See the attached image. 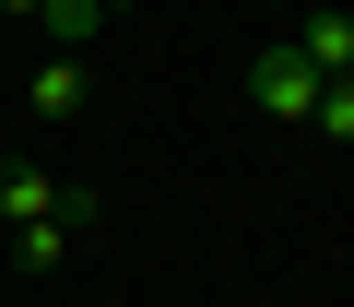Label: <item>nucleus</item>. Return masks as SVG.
Returning a JSON list of instances; mask_svg holds the SVG:
<instances>
[{"instance_id":"obj_2","label":"nucleus","mask_w":354,"mask_h":307,"mask_svg":"<svg viewBox=\"0 0 354 307\" xmlns=\"http://www.w3.org/2000/svg\"><path fill=\"white\" fill-rule=\"evenodd\" d=\"M83 95H95L83 48H48V59L24 71V118H48V130H71V118H83Z\"/></svg>"},{"instance_id":"obj_7","label":"nucleus","mask_w":354,"mask_h":307,"mask_svg":"<svg viewBox=\"0 0 354 307\" xmlns=\"http://www.w3.org/2000/svg\"><path fill=\"white\" fill-rule=\"evenodd\" d=\"M0 12H12V24H48V0H0Z\"/></svg>"},{"instance_id":"obj_3","label":"nucleus","mask_w":354,"mask_h":307,"mask_svg":"<svg viewBox=\"0 0 354 307\" xmlns=\"http://www.w3.org/2000/svg\"><path fill=\"white\" fill-rule=\"evenodd\" d=\"M71 189L48 178V166H24V154H0V225H36V213H59Z\"/></svg>"},{"instance_id":"obj_1","label":"nucleus","mask_w":354,"mask_h":307,"mask_svg":"<svg viewBox=\"0 0 354 307\" xmlns=\"http://www.w3.org/2000/svg\"><path fill=\"white\" fill-rule=\"evenodd\" d=\"M248 106H260L272 130H307V106H319V71H307V48H295V36L248 48Z\"/></svg>"},{"instance_id":"obj_4","label":"nucleus","mask_w":354,"mask_h":307,"mask_svg":"<svg viewBox=\"0 0 354 307\" xmlns=\"http://www.w3.org/2000/svg\"><path fill=\"white\" fill-rule=\"evenodd\" d=\"M295 48H307V71H319V83H354V12H307V36H295Z\"/></svg>"},{"instance_id":"obj_6","label":"nucleus","mask_w":354,"mask_h":307,"mask_svg":"<svg viewBox=\"0 0 354 307\" xmlns=\"http://www.w3.org/2000/svg\"><path fill=\"white\" fill-rule=\"evenodd\" d=\"M307 130H319V142H354V83H319V106H307Z\"/></svg>"},{"instance_id":"obj_5","label":"nucleus","mask_w":354,"mask_h":307,"mask_svg":"<svg viewBox=\"0 0 354 307\" xmlns=\"http://www.w3.org/2000/svg\"><path fill=\"white\" fill-rule=\"evenodd\" d=\"M106 12H130V0H48V24H36V36H48V48H95Z\"/></svg>"}]
</instances>
